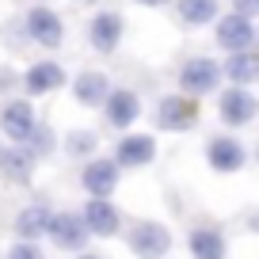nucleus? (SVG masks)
Here are the masks:
<instances>
[{
  "label": "nucleus",
  "instance_id": "obj_1",
  "mask_svg": "<svg viewBox=\"0 0 259 259\" xmlns=\"http://www.w3.org/2000/svg\"><path fill=\"white\" fill-rule=\"evenodd\" d=\"M126 244L138 259H164L171 251V229L164 225V221L141 218V221H134V225L126 229Z\"/></svg>",
  "mask_w": 259,
  "mask_h": 259
},
{
  "label": "nucleus",
  "instance_id": "obj_2",
  "mask_svg": "<svg viewBox=\"0 0 259 259\" xmlns=\"http://www.w3.org/2000/svg\"><path fill=\"white\" fill-rule=\"evenodd\" d=\"M221 76H225V69H221L213 57H191V61H183V69H179V92L191 99H202L210 96V92L221 88Z\"/></svg>",
  "mask_w": 259,
  "mask_h": 259
},
{
  "label": "nucleus",
  "instance_id": "obj_3",
  "mask_svg": "<svg viewBox=\"0 0 259 259\" xmlns=\"http://www.w3.org/2000/svg\"><path fill=\"white\" fill-rule=\"evenodd\" d=\"M23 31H27V38L38 42L42 50H57V46L65 42V23H61V16H57L54 8H46V4H34V8H27Z\"/></svg>",
  "mask_w": 259,
  "mask_h": 259
},
{
  "label": "nucleus",
  "instance_id": "obj_4",
  "mask_svg": "<svg viewBox=\"0 0 259 259\" xmlns=\"http://www.w3.org/2000/svg\"><path fill=\"white\" fill-rule=\"evenodd\" d=\"M194 122H198V99L183 96V92L164 96L160 103H156V126L168 130V134H183V130H191Z\"/></svg>",
  "mask_w": 259,
  "mask_h": 259
},
{
  "label": "nucleus",
  "instance_id": "obj_5",
  "mask_svg": "<svg viewBox=\"0 0 259 259\" xmlns=\"http://www.w3.org/2000/svg\"><path fill=\"white\" fill-rule=\"evenodd\" d=\"M255 19L240 16V12H229V16L218 19V31H213V38H218V46L225 50V54H244V50L255 46Z\"/></svg>",
  "mask_w": 259,
  "mask_h": 259
},
{
  "label": "nucleus",
  "instance_id": "obj_6",
  "mask_svg": "<svg viewBox=\"0 0 259 259\" xmlns=\"http://www.w3.org/2000/svg\"><path fill=\"white\" fill-rule=\"evenodd\" d=\"M34 126H38V114H34L31 99H4L0 103V130H4L8 141H23L27 145Z\"/></svg>",
  "mask_w": 259,
  "mask_h": 259
},
{
  "label": "nucleus",
  "instance_id": "obj_7",
  "mask_svg": "<svg viewBox=\"0 0 259 259\" xmlns=\"http://www.w3.org/2000/svg\"><path fill=\"white\" fill-rule=\"evenodd\" d=\"M218 114H221L225 126H248V122H255V114H259V99L251 96L248 88L229 84V88L218 96Z\"/></svg>",
  "mask_w": 259,
  "mask_h": 259
},
{
  "label": "nucleus",
  "instance_id": "obj_8",
  "mask_svg": "<svg viewBox=\"0 0 259 259\" xmlns=\"http://www.w3.org/2000/svg\"><path fill=\"white\" fill-rule=\"evenodd\" d=\"M118 160L114 156H92L88 164H84V171H80V183H84V191L92 194V198H111L114 194V187H118Z\"/></svg>",
  "mask_w": 259,
  "mask_h": 259
},
{
  "label": "nucleus",
  "instance_id": "obj_9",
  "mask_svg": "<svg viewBox=\"0 0 259 259\" xmlns=\"http://www.w3.org/2000/svg\"><path fill=\"white\" fill-rule=\"evenodd\" d=\"M206 164L213 171H221V176H233V171H240L248 164V149L236 138H229V134H218V138L206 141Z\"/></svg>",
  "mask_w": 259,
  "mask_h": 259
},
{
  "label": "nucleus",
  "instance_id": "obj_10",
  "mask_svg": "<svg viewBox=\"0 0 259 259\" xmlns=\"http://www.w3.org/2000/svg\"><path fill=\"white\" fill-rule=\"evenodd\" d=\"M122 31H126V19H122L118 12L103 8V12H96L92 23H88V42H92L96 54H114L118 42H122Z\"/></svg>",
  "mask_w": 259,
  "mask_h": 259
},
{
  "label": "nucleus",
  "instance_id": "obj_11",
  "mask_svg": "<svg viewBox=\"0 0 259 259\" xmlns=\"http://www.w3.org/2000/svg\"><path fill=\"white\" fill-rule=\"evenodd\" d=\"M50 240L57 244V248L65 251H84L88 248V225H84L80 213H54V221H50Z\"/></svg>",
  "mask_w": 259,
  "mask_h": 259
},
{
  "label": "nucleus",
  "instance_id": "obj_12",
  "mask_svg": "<svg viewBox=\"0 0 259 259\" xmlns=\"http://www.w3.org/2000/svg\"><path fill=\"white\" fill-rule=\"evenodd\" d=\"M114 160L118 168H145L156 160V138L153 134H126L114 145Z\"/></svg>",
  "mask_w": 259,
  "mask_h": 259
},
{
  "label": "nucleus",
  "instance_id": "obj_13",
  "mask_svg": "<svg viewBox=\"0 0 259 259\" xmlns=\"http://www.w3.org/2000/svg\"><path fill=\"white\" fill-rule=\"evenodd\" d=\"M138 114H141V99H138V92H130V88H114L103 103V118L114 130H130L138 122Z\"/></svg>",
  "mask_w": 259,
  "mask_h": 259
},
{
  "label": "nucleus",
  "instance_id": "obj_14",
  "mask_svg": "<svg viewBox=\"0 0 259 259\" xmlns=\"http://www.w3.org/2000/svg\"><path fill=\"white\" fill-rule=\"evenodd\" d=\"M84 225H88L92 236H114L122 229V213L111 198H88V206L80 210Z\"/></svg>",
  "mask_w": 259,
  "mask_h": 259
},
{
  "label": "nucleus",
  "instance_id": "obj_15",
  "mask_svg": "<svg viewBox=\"0 0 259 259\" xmlns=\"http://www.w3.org/2000/svg\"><path fill=\"white\" fill-rule=\"evenodd\" d=\"M111 92H114L111 80H107L99 69H84V73H76V80H73V99L80 107H103Z\"/></svg>",
  "mask_w": 259,
  "mask_h": 259
},
{
  "label": "nucleus",
  "instance_id": "obj_16",
  "mask_svg": "<svg viewBox=\"0 0 259 259\" xmlns=\"http://www.w3.org/2000/svg\"><path fill=\"white\" fill-rule=\"evenodd\" d=\"M65 69L57 61H34L31 69L23 73V88L31 92V96H50V92H57V88H65Z\"/></svg>",
  "mask_w": 259,
  "mask_h": 259
},
{
  "label": "nucleus",
  "instance_id": "obj_17",
  "mask_svg": "<svg viewBox=\"0 0 259 259\" xmlns=\"http://www.w3.org/2000/svg\"><path fill=\"white\" fill-rule=\"evenodd\" d=\"M194 259H225L229 255V240L218 225H198L191 229V240H187Z\"/></svg>",
  "mask_w": 259,
  "mask_h": 259
},
{
  "label": "nucleus",
  "instance_id": "obj_18",
  "mask_svg": "<svg viewBox=\"0 0 259 259\" xmlns=\"http://www.w3.org/2000/svg\"><path fill=\"white\" fill-rule=\"evenodd\" d=\"M50 221H54V213H50L42 202L23 206V210L16 213V236L19 240H42V236L50 233Z\"/></svg>",
  "mask_w": 259,
  "mask_h": 259
},
{
  "label": "nucleus",
  "instance_id": "obj_19",
  "mask_svg": "<svg viewBox=\"0 0 259 259\" xmlns=\"http://www.w3.org/2000/svg\"><path fill=\"white\" fill-rule=\"evenodd\" d=\"M225 76L236 88H248L259 80V54L255 50H244V54H229L225 57Z\"/></svg>",
  "mask_w": 259,
  "mask_h": 259
},
{
  "label": "nucleus",
  "instance_id": "obj_20",
  "mask_svg": "<svg viewBox=\"0 0 259 259\" xmlns=\"http://www.w3.org/2000/svg\"><path fill=\"white\" fill-rule=\"evenodd\" d=\"M0 171H4V179H12V183H31V176H34L31 149H27V145L4 149V153H0Z\"/></svg>",
  "mask_w": 259,
  "mask_h": 259
},
{
  "label": "nucleus",
  "instance_id": "obj_21",
  "mask_svg": "<svg viewBox=\"0 0 259 259\" xmlns=\"http://www.w3.org/2000/svg\"><path fill=\"white\" fill-rule=\"evenodd\" d=\"M176 12L187 27H206V23H218V12H221V0H176Z\"/></svg>",
  "mask_w": 259,
  "mask_h": 259
},
{
  "label": "nucleus",
  "instance_id": "obj_22",
  "mask_svg": "<svg viewBox=\"0 0 259 259\" xmlns=\"http://www.w3.org/2000/svg\"><path fill=\"white\" fill-rule=\"evenodd\" d=\"M96 149H99L96 130H69V134H65V153L76 156V160H84V156L92 160V153H96Z\"/></svg>",
  "mask_w": 259,
  "mask_h": 259
},
{
  "label": "nucleus",
  "instance_id": "obj_23",
  "mask_svg": "<svg viewBox=\"0 0 259 259\" xmlns=\"http://www.w3.org/2000/svg\"><path fill=\"white\" fill-rule=\"evenodd\" d=\"M27 149H31L34 160H42V156H50V153L57 149V134L46 126V122H38V126H34V134L27 138Z\"/></svg>",
  "mask_w": 259,
  "mask_h": 259
},
{
  "label": "nucleus",
  "instance_id": "obj_24",
  "mask_svg": "<svg viewBox=\"0 0 259 259\" xmlns=\"http://www.w3.org/2000/svg\"><path fill=\"white\" fill-rule=\"evenodd\" d=\"M8 259H46V255H42V248L34 240H19L8 248Z\"/></svg>",
  "mask_w": 259,
  "mask_h": 259
},
{
  "label": "nucleus",
  "instance_id": "obj_25",
  "mask_svg": "<svg viewBox=\"0 0 259 259\" xmlns=\"http://www.w3.org/2000/svg\"><path fill=\"white\" fill-rule=\"evenodd\" d=\"M233 12H240V16L255 19V16H259V0H233Z\"/></svg>",
  "mask_w": 259,
  "mask_h": 259
},
{
  "label": "nucleus",
  "instance_id": "obj_26",
  "mask_svg": "<svg viewBox=\"0 0 259 259\" xmlns=\"http://www.w3.org/2000/svg\"><path fill=\"white\" fill-rule=\"evenodd\" d=\"M12 88H16V73L8 65H0V92H12Z\"/></svg>",
  "mask_w": 259,
  "mask_h": 259
},
{
  "label": "nucleus",
  "instance_id": "obj_27",
  "mask_svg": "<svg viewBox=\"0 0 259 259\" xmlns=\"http://www.w3.org/2000/svg\"><path fill=\"white\" fill-rule=\"evenodd\" d=\"M134 4H141V8H164V4H176V0H134Z\"/></svg>",
  "mask_w": 259,
  "mask_h": 259
},
{
  "label": "nucleus",
  "instance_id": "obj_28",
  "mask_svg": "<svg viewBox=\"0 0 259 259\" xmlns=\"http://www.w3.org/2000/svg\"><path fill=\"white\" fill-rule=\"evenodd\" d=\"M248 229H251V233H259V213H255V218L248 221Z\"/></svg>",
  "mask_w": 259,
  "mask_h": 259
},
{
  "label": "nucleus",
  "instance_id": "obj_29",
  "mask_svg": "<svg viewBox=\"0 0 259 259\" xmlns=\"http://www.w3.org/2000/svg\"><path fill=\"white\" fill-rule=\"evenodd\" d=\"M80 259H103V255H96V251H84V255Z\"/></svg>",
  "mask_w": 259,
  "mask_h": 259
},
{
  "label": "nucleus",
  "instance_id": "obj_30",
  "mask_svg": "<svg viewBox=\"0 0 259 259\" xmlns=\"http://www.w3.org/2000/svg\"><path fill=\"white\" fill-rule=\"evenodd\" d=\"M255 160H259V145H255Z\"/></svg>",
  "mask_w": 259,
  "mask_h": 259
},
{
  "label": "nucleus",
  "instance_id": "obj_31",
  "mask_svg": "<svg viewBox=\"0 0 259 259\" xmlns=\"http://www.w3.org/2000/svg\"><path fill=\"white\" fill-rule=\"evenodd\" d=\"M84 4H92V0H84Z\"/></svg>",
  "mask_w": 259,
  "mask_h": 259
}]
</instances>
